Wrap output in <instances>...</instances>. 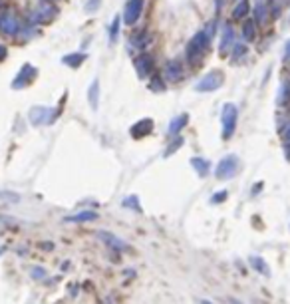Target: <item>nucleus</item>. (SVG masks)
<instances>
[{
  "instance_id": "nucleus-32",
  "label": "nucleus",
  "mask_w": 290,
  "mask_h": 304,
  "mask_svg": "<svg viewBox=\"0 0 290 304\" xmlns=\"http://www.w3.org/2000/svg\"><path fill=\"white\" fill-rule=\"evenodd\" d=\"M100 4H102V0H90V2L86 4V12H95V10L100 8Z\"/></svg>"
},
{
  "instance_id": "nucleus-4",
  "label": "nucleus",
  "mask_w": 290,
  "mask_h": 304,
  "mask_svg": "<svg viewBox=\"0 0 290 304\" xmlns=\"http://www.w3.org/2000/svg\"><path fill=\"white\" fill-rule=\"evenodd\" d=\"M239 123V109L235 104H225L221 109V125H223V139H230L237 131Z\"/></svg>"
},
{
  "instance_id": "nucleus-5",
  "label": "nucleus",
  "mask_w": 290,
  "mask_h": 304,
  "mask_svg": "<svg viewBox=\"0 0 290 304\" xmlns=\"http://www.w3.org/2000/svg\"><path fill=\"white\" fill-rule=\"evenodd\" d=\"M239 169H241L239 157H237V155H225V157L219 161L217 169H215V177H217L219 181H227V179H233V177L239 173Z\"/></svg>"
},
{
  "instance_id": "nucleus-22",
  "label": "nucleus",
  "mask_w": 290,
  "mask_h": 304,
  "mask_svg": "<svg viewBox=\"0 0 290 304\" xmlns=\"http://www.w3.org/2000/svg\"><path fill=\"white\" fill-rule=\"evenodd\" d=\"M191 165H193V169L199 173V177H207L209 171H211V163H209L207 159H203V157H193V159H191Z\"/></svg>"
},
{
  "instance_id": "nucleus-36",
  "label": "nucleus",
  "mask_w": 290,
  "mask_h": 304,
  "mask_svg": "<svg viewBox=\"0 0 290 304\" xmlns=\"http://www.w3.org/2000/svg\"><path fill=\"white\" fill-rule=\"evenodd\" d=\"M223 6H225V0H215V10H217V12H221Z\"/></svg>"
},
{
  "instance_id": "nucleus-7",
  "label": "nucleus",
  "mask_w": 290,
  "mask_h": 304,
  "mask_svg": "<svg viewBox=\"0 0 290 304\" xmlns=\"http://www.w3.org/2000/svg\"><path fill=\"white\" fill-rule=\"evenodd\" d=\"M24 28L20 16L16 14L14 10H6L0 14V32L6 36H18Z\"/></svg>"
},
{
  "instance_id": "nucleus-15",
  "label": "nucleus",
  "mask_w": 290,
  "mask_h": 304,
  "mask_svg": "<svg viewBox=\"0 0 290 304\" xmlns=\"http://www.w3.org/2000/svg\"><path fill=\"white\" fill-rule=\"evenodd\" d=\"M270 16V0H255V20L260 24H266Z\"/></svg>"
},
{
  "instance_id": "nucleus-28",
  "label": "nucleus",
  "mask_w": 290,
  "mask_h": 304,
  "mask_svg": "<svg viewBox=\"0 0 290 304\" xmlns=\"http://www.w3.org/2000/svg\"><path fill=\"white\" fill-rule=\"evenodd\" d=\"M120 24H122V18L115 16L113 22H111V26H109V42H111V44H113V42L118 40V36H120Z\"/></svg>"
},
{
  "instance_id": "nucleus-9",
  "label": "nucleus",
  "mask_w": 290,
  "mask_h": 304,
  "mask_svg": "<svg viewBox=\"0 0 290 304\" xmlns=\"http://www.w3.org/2000/svg\"><path fill=\"white\" fill-rule=\"evenodd\" d=\"M143 6H145V0H127L123 8V24L127 26L138 24V20L143 14Z\"/></svg>"
},
{
  "instance_id": "nucleus-25",
  "label": "nucleus",
  "mask_w": 290,
  "mask_h": 304,
  "mask_svg": "<svg viewBox=\"0 0 290 304\" xmlns=\"http://www.w3.org/2000/svg\"><path fill=\"white\" fill-rule=\"evenodd\" d=\"M129 42H131V46H136V48H139V50H143V48L147 46V42H149V34H147V30L143 28V30L131 34Z\"/></svg>"
},
{
  "instance_id": "nucleus-14",
  "label": "nucleus",
  "mask_w": 290,
  "mask_h": 304,
  "mask_svg": "<svg viewBox=\"0 0 290 304\" xmlns=\"http://www.w3.org/2000/svg\"><path fill=\"white\" fill-rule=\"evenodd\" d=\"M98 239L104 241L107 246H111L113 251H127L129 249L125 241H122L120 237H115L113 233H107V231H98Z\"/></svg>"
},
{
  "instance_id": "nucleus-3",
  "label": "nucleus",
  "mask_w": 290,
  "mask_h": 304,
  "mask_svg": "<svg viewBox=\"0 0 290 304\" xmlns=\"http://www.w3.org/2000/svg\"><path fill=\"white\" fill-rule=\"evenodd\" d=\"M62 113L60 107H46V106H34L28 111L32 125H52Z\"/></svg>"
},
{
  "instance_id": "nucleus-19",
  "label": "nucleus",
  "mask_w": 290,
  "mask_h": 304,
  "mask_svg": "<svg viewBox=\"0 0 290 304\" xmlns=\"http://www.w3.org/2000/svg\"><path fill=\"white\" fill-rule=\"evenodd\" d=\"M248 12H250V2H248V0H241V2L235 4L230 18H233L235 22H241V20H244V18L248 16Z\"/></svg>"
},
{
  "instance_id": "nucleus-30",
  "label": "nucleus",
  "mask_w": 290,
  "mask_h": 304,
  "mask_svg": "<svg viewBox=\"0 0 290 304\" xmlns=\"http://www.w3.org/2000/svg\"><path fill=\"white\" fill-rule=\"evenodd\" d=\"M181 145H183V137H177V141H173V143L169 145V149L165 151V157H169L171 153H175L177 149H179V147H181Z\"/></svg>"
},
{
  "instance_id": "nucleus-10",
  "label": "nucleus",
  "mask_w": 290,
  "mask_h": 304,
  "mask_svg": "<svg viewBox=\"0 0 290 304\" xmlns=\"http://www.w3.org/2000/svg\"><path fill=\"white\" fill-rule=\"evenodd\" d=\"M133 68H136L138 76L141 78V80H145V78H149L153 72H155V60H153L151 54L143 52V54L136 56V60H133Z\"/></svg>"
},
{
  "instance_id": "nucleus-20",
  "label": "nucleus",
  "mask_w": 290,
  "mask_h": 304,
  "mask_svg": "<svg viewBox=\"0 0 290 304\" xmlns=\"http://www.w3.org/2000/svg\"><path fill=\"white\" fill-rule=\"evenodd\" d=\"M88 102L93 111H98V107H100V80L98 78L93 80L90 90H88Z\"/></svg>"
},
{
  "instance_id": "nucleus-17",
  "label": "nucleus",
  "mask_w": 290,
  "mask_h": 304,
  "mask_svg": "<svg viewBox=\"0 0 290 304\" xmlns=\"http://www.w3.org/2000/svg\"><path fill=\"white\" fill-rule=\"evenodd\" d=\"M86 60H88V54H84V52H72V54H66V56L62 58V64H66L68 68L76 70V68H80Z\"/></svg>"
},
{
  "instance_id": "nucleus-33",
  "label": "nucleus",
  "mask_w": 290,
  "mask_h": 304,
  "mask_svg": "<svg viewBox=\"0 0 290 304\" xmlns=\"http://www.w3.org/2000/svg\"><path fill=\"white\" fill-rule=\"evenodd\" d=\"M32 274H36V278H42V276H46V271L40 269V267H36V269H32Z\"/></svg>"
},
{
  "instance_id": "nucleus-38",
  "label": "nucleus",
  "mask_w": 290,
  "mask_h": 304,
  "mask_svg": "<svg viewBox=\"0 0 290 304\" xmlns=\"http://www.w3.org/2000/svg\"><path fill=\"white\" fill-rule=\"evenodd\" d=\"M201 304H213V302H209V300H201Z\"/></svg>"
},
{
  "instance_id": "nucleus-13",
  "label": "nucleus",
  "mask_w": 290,
  "mask_h": 304,
  "mask_svg": "<svg viewBox=\"0 0 290 304\" xmlns=\"http://www.w3.org/2000/svg\"><path fill=\"white\" fill-rule=\"evenodd\" d=\"M153 127H155V122H153L151 118H141L139 122H136L129 127V134H131V137H136V139H141V137L153 134Z\"/></svg>"
},
{
  "instance_id": "nucleus-2",
  "label": "nucleus",
  "mask_w": 290,
  "mask_h": 304,
  "mask_svg": "<svg viewBox=\"0 0 290 304\" xmlns=\"http://www.w3.org/2000/svg\"><path fill=\"white\" fill-rule=\"evenodd\" d=\"M60 14L58 6L50 0H42L36 4V8H32L28 12V24L30 26H38V24H52Z\"/></svg>"
},
{
  "instance_id": "nucleus-23",
  "label": "nucleus",
  "mask_w": 290,
  "mask_h": 304,
  "mask_svg": "<svg viewBox=\"0 0 290 304\" xmlns=\"http://www.w3.org/2000/svg\"><path fill=\"white\" fill-rule=\"evenodd\" d=\"M98 213L95 211H80V213L72 215V217H66L68 223H88V221H95Z\"/></svg>"
},
{
  "instance_id": "nucleus-18",
  "label": "nucleus",
  "mask_w": 290,
  "mask_h": 304,
  "mask_svg": "<svg viewBox=\"0 0 290 304\" xmlns=\"http://www.w3.org/2000/svg\"><path fill=\"white\" fill-rule=\"evenodd\" d=\"M241 34H243V38L246 44H248V42H255V40H257V20H248V18H244Z\"/></svg>"
},
{
  "instance_id": "nucleus-35",
  "label": "nucleus",
  "mask_w": 290,
  "mask_h": 304,
  "mask_svg": "<svg viewBox=\"0 0 290 304\" xmlns=\"http://www.w3.org/2000/svg\"><path fill=\"white\" fill-rule=\"evenodd\" d=\"M284 62H290V40L284 46Z\"/></svg>"
},
{
  "instance_id": "nucleus-1",
  "label": "nucleus",
  "mask_w": 290,
  "mask_h": 304,
  "mask_svg": "<svg viewBox=\"0 0 290 304\" xmlns=\"http://www.w3.org/2000/svg\"><path fill=\"white\" fill-rule=\"evenodd\" d=\"M211 40H213V38L205 30H199L197 34H193V38L189 40L185 54H187V62H189L193 68H195V66H201L203 60L207 58V54H209V50H211Z\"/></svg>"
},
{
  "instance_id": "nucleus-29",
  "label": "nucleus",
  "mask_w": 290,
  "mask_h": 304,
  "mask_svg": "<svg viewBox=\"0 0 290 304\" xmlns=\"http://www.w3.org/2000/svg\"><path fill=\"white\" fill-rule=\"evenodd\" d=\"M123 207H129V209H133L136 213H141V207H139V201H138V197H136V195L123 199Z\"/></svg>"
},
{
  "instance_id": "nucleus-39",
  "label": "nucleus",
  "mask_w": 290,
  "mask_h": 304,
  "mask_svg": "<svg viewBox=\"0 0 290 304\" xmlns=\"http://www.w3.org/2000/svg\"><path fill=\"white\" fill-rule=\"evenodd\" d=\"M0 8H2V0H0Z\"/></svg>"
},
{
  "instance_id": "nucleus-37",
  "label": "nucleus",
  "mask_w": 290,
  "mask_h": 304,
  "mask_svg": "<svg viewBox=\"0 0 290 304\" xmlns=\"http://www.w3.org/2000/svg\"><path fill=\"white\" fill-rule=\"evenodd\" d=\"M227 302H229V304H243V302H239L237 298H233V296H229V298H227Z\"/></svg>"
},
{
  "instance_id": "nucleus-8",
  "label": "nucleus",
  "mask_w": 290,
  "mask_h": 304,
  "mask_svg": "<svg viewBox=\"0 0 290 304\" xmlns=\"http://www.w3.org/2000/svg\"><path fill=\"white\" fill-rule=\"evenodd\" d=\"M36 78H38V68L28 64V62L22 64V68L18 70L16 78L12 80V90H24V88H28Z\"/></svg>"
},
{
  "instance_id": "nucleus-31",
  "label": "nucleus",
  "mask_w": 290,
  "mask_h": 304,
  "mask_svg": "<svg viewBox=\"0 0 290 304\" xmlns=\"http://www.w3.org/2000/svg\"><path fill=\"white\" fill-rule=\"evenodd\" d=\"M227 197H229V193H227V191H219V193H215V197L211 199V203H213V205H217V203H223Z\"/></svg>"
},
{
  "instance_id": "nucleus-34",
  "label": "nucleus",
  "mask_w": 290,
  "mask_h": 304,
  "mask_svg": "<svg viewBox=\"0 0 290 304\" xmlns=\"http://www.w3.org/2000/svg\"><path fill=\"white\" fill-rule=\"evenodd\" d=\"M6 56H8V48H6V46L0 44V64L6 60Z\"/></svg>"
},
{
  "instance_id": "nucleus-6",
  "label": "nucleus",
  "mask_w": 290,
  "mask_h": 304,
  "mask_svg": "<svg viewBox=\"0 0 290 304\" xmlns=\"http://www.w3.org/2000/svg\"><path fill=\"white\" fill-rule=\"evenodd\" d=\"M221 86H225V72L219 70V68H215V70L207 72L205 76L199 80L195 90L199 93H205V91H217Z\"/></svg>"
},
{
  "instance_id": "nucleus-26",
  "label": "nucleus",
  "mask_w": 290,
  "mask_h": 304,
  "mask_svg": "<svg viewBox=\"0 0 290 304\" xmlns=\"http://www.w3.org/2000/svg\"><path fill=\"white\" fill-rule=\"evenodd\" d=\"M276 104L278 106H288L290 104V80L282 82V86L278 90V96H276Z\"/></svg>"
},
{
  "instance_id": "nucleus-12",
  "label": "nucleus",
  "mask_w": 290,
  "mask_h": 304,
  "mask_svg": "<svg viewBox=\"0 0 290 304\" xmlns=\"http://www.w3.org/2000/svg\"><path fill=\"white\" fill-rule=\"evenodd\" d=\"M235 30L230 24H225L223 30H221V42H219V54L225 58V56H230V50L235 46Z\"/></svg>"
},
{
  "instance_id": "nucleus-16",
  "label": "nucleus",
  "mask_w": 290,
  "mask_h": 304,
  "mask_svg": "<svg viewBox=\"0 0 290 304\" xmlns=\"http://www.w3.org/2000/svg\"><path fill=\"white\" fill-rule=\"evenodd\" d=\"M187 123H189V113H179V116H175V118L169 122V136L177 137L183 131V127Z\"/></svg>"
},
{
  "instance_id": "nucleus-27",
  "label": "nucleus",
  "mask_w": 290,
  "mask_h": 304,
  "mask_svg": "<svg viewBox=\"0 0 290 304\" xmlns=\"http://www.w3.org/2000/svg\"><path fill=\"white\" fill-rule=\"evenodd\" d=\"M248 262H250V267H253L257 273L264 274V276H268V274H270L268 267H266V262L260 259V257H250V259H248Z\"/></svg>"
},
{
  "instance_id": "nucleus-24",
  "label": "nucleus",
  "mask_w": 290,
  "mask_h": 304,
  "mask_svg": "<svg viewBox=\"0 0 290 304\" xmlns=\"http://www.w3.org/2000/svg\"><path fill=\"white\" fill-rule=\"evenodd\" d=\"M149 90L155 91V93H163V91L167 90V86H165V80L161 78V74L153 72L151 76H149Z\"/></svg>"
},
{
  "instance_id": "nucleus-21",
  "label": "nucleus",
  "mask_w": 290,
  "mask_h": 304,
  "mask_svg": "<svg viewBox=\"0 0 290 304\" xmlns=\"http://www.w3.org/2000/svg\"><path fill=\"white\" fill-rule=\"evenodd\" d=\"M246 54H248V44H246V42H235L230 60H233V64H239L241 60L246 58Z\"/></svg>"
},
{
  "instance_id": "nucleus-11",
  "label": "nucleus",
  "mask_w": 290,
  "mask_h": 304,
  "mask_svg": "<svg viewBox=\"0 0 290 304\" xmlns=\"http://www.w3.org/2000/svg\"><path fill=\"white\" fill-rule=\"evenodd\" d=\"M163 74H165V80H167L169 84H177V82H181L185 76L181 60L171 58V60L165 62V70H163Z\"/></svg>"
}]
</instances>
